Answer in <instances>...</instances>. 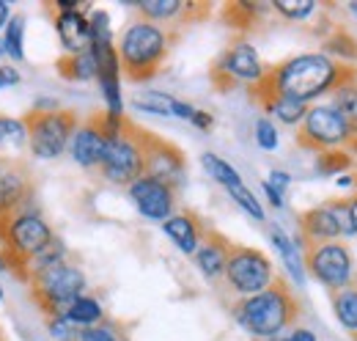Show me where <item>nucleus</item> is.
<instances>
[{
    "mask_svg": "<svg viewBox=\"0 0 357 341\" xmlns=\"http://www.w3.org/2000/svg\"><path fill=\"white\" fill-rule=\"evenodd\" d=\"M347 83H357V66L338 64L324 52H303L267 69V75L250 85V91H269L311 105L313 99L333 94Z\"/></svg>",
    "mask_w": 357,
    "mask_h": 341,
    "instance_id": "nucleus-1",
    "label": "nucleus"
},
{
    "mask_svg": "<svg viewBox=\"0 0 357 341\" xmlns=\"http://www.w3.org/2000/svg\"><path fill=\"white\" fill-rule=\"evenodd\" d=\"M234 319L253 336V339H275L289 331L300 317V303L291 286L278 275V281L259 295L239 298L234 303Z\"/></svg>",
    "mask_w": 357,
    "mask_h": 341,
    "instance_id": "nucleus-2",
    "label": "nucleus"
},
{
    "mask_svg": "<svg viewBox=\"0 0 357 341\" xmlns=\"http://www.w3.org/2000/svg\"><path fill=\"white\" fill-rule=\"evenodd\" d=\"M116 52H119L121 75L132 83H146L165 64V58L171 52V34L157 22L135 20L121 34Z\"/></svg>",
    "mask_w": 357,
    "mask_h": 341,
    "instance_id": "nucleus-3",
    "label": "nucleus"
},
{
    "mask_svg": "<svg viewBox=\"0 0 357 341\" xmlns=\"http://www.w3.org/2000/svg\"><path fill=\"white\" fill-rule=\"evenodd\" d=\"M52 237L55 234L50 223L33 210H17V212L0 217V256L6 261V270L28 281L31 259L39 251H45L52 242Z\"/></svg>",
    "mask_w": 357,
    "mask_h": 341,
    "instance_id": "nucleus-4",
    "label": "nucleus"
},
{
    "mask_svg": "<svg viewBox=\"0 0 357 341\" xmlns=\"http://www.w3.org/2000/svg\"><path fill=\"white\" fill-rule=\"evenodd\" d=\"M146 135L149 129H140L130 119L119 135L105 140V154L99 163V173L110 184H132L135 179L143 176V163H146Z\"/></svg>",
    "mask_w": 357,
    "mask_h": 341,
    "instance_id": "nucleus-5",
    "label": "nucleus"
},
{
    "mask_svg": "<svg viewBox=\"0 0 357 341\" xmlns=\"http://www.w3.org/2000/svg\"><path fill=\"white\" fill-rule=\"evenodd\" d=\"M28 284H31V300L47 317L63 314L80 295H86V286H89L86 273L72 261L50 267L45 273L33 275Z\"/></svg>",
    "mask_w": 357,
    "mask_h": 341,
    "instance_id": "nucleus-6",
    "label": "nucleus"
},
{
    "mask_svg": "<svg viewBox=\"0 0 357 341\" xmlns=\"http://www.w3.org/2000/svg\"><path fill=\"white\" fill-rule=\"evenodd\" d=\"M22 124L28 129V152L39 160H55L63 152H69V140L77 129V113L58 108L50 113L31 110L22 116Z\"/></svg>",
    "mask_w": 357,
    "mask_h": 341,
    "instance_id": "nucleus-7",
    "label": "nucleus"
},
{
    "mask_svg": "<svg viewBox=\"0 0 357 341\" xmlns=\"http://www.w3.org/2000/svg\"><path fill=\"white\" fill-rule=\"evenodd\" d=\"M223 281L234 295L250 298L272 286L278 281V273H275L272 259L264 251L250 248V245H231Z\"/></svg>",
    "mask_w": 357,
    "mask_h": 341,
    "instance_id": "nucleus-8",
    "label": "nucleus"
},
{
    "mask_svg": "<svg viewBox=\"0 0 357 341\" xmlns=\"http://www.w3.org/2000/svg\"><path fill=\"white\" fill-rule=\"evenodd\" d=\"M300 248H303L305 270L330 292H338V289L357 284L355 259L344 242H338V240L335 242H311V245H300Z\"/></svg>",
    "mask_w": 357,
    "mask_h": 341,
    "instance_id": "nucleus-9",
    "label": "nucleus"
},
{
    "mask_svg": "<svg viewBox=\"0 0 357 341\" xmlns=\"http://www.w3.org/2000/svg\"><path fill=\"white\" fill-rule=\"evenodd\" d=\"M352 135H355L352 127L338 116L333 105H308V113L297 127V143L319 154V152L349 146Z\"/></svg>",
    "mask_w": 357,
    "mask_h": 341,
    "instance_id": "nucleus-10",
    "label": "nucleus"
},
{
    "mask_svg": "<svg viewBox=\"0 0 357 341\" xmlns=\"http://www.w3.org/2000/svg\"><path fill=\"white\" fill-rule=\"evenodd\" d=\"M267 75V66L261 64L256 47L248 42H236L218 58L212 69V80L220 91H228L234 85H256Z\"/></svg>",
    "mask_w": 357,
    "mask_h": 341,
    "instance_id": "nucleus-11",
    "label": "nucleus"
},
{
    "mask_svg": "<svg viewBox=\"0 0 357 341\" xmlns=\"http://www.w3.org/2000/svg\"><path fill=\"white\" fill-rule=\"evenodd\" d=\"M300 231L305 237V245L311 242H335L341 237H352V220L347 201H330L319 204L308 212L300 215Z\"/></svg>",
    "mask_w": 357,
    "mask_h": 341,
    "instance_id": "nucleus-12",
    "label": "nucleus"
},
{
    "mask_svg": "<svg viewBox=\"0 0 357 341\" xmlns=\"http://www.w3.org/2000/svg\"><path fill=\"white\" fill-rule=\"evenodd\" d=\"M184 154L171 140H162L157 135H146V163H143V176H151L162 184H171L176 190L184 179Z\"/></svg>",
    "mask_w": 357,
    "mask_h": 341,
    "instance_id": "nucleus-13",
    "label": "nucleus"
},
{
    "mask_svg": "<svg viewBox=\"0 0 357 341\" xmlns=\"http://www.w3.org/2000/svg\"><path fill=\"white\" fill-rule=\"evenodd\" d=\"M130 198L135 210L143 215L146 220H168L176 210V190L171 184H162L151 176H140L130 184Z\"/></svg>",
    "mask_w": 357,
    "mask_h": 341,
    "instance_id": "nucleus-14",
    "label": "nucleus"
},
{
    "mask_svg": "<svg viewBox=\"0 0 357 341\" xmlns=\"http://www.w3.org/2000/svg\"><path fill=\"white\" fill-rule=\"evenodd\" d=\"M33 196V179L31 170L22 160L17 163H3L0 170V217L17 212V210H31L28 201Z\"/></svg>",
    "mask_w": 357,
    "mask_h": 341,
    "instance_id": "nucleus-15",
    "label": "nucleus"
},
{
    "mask_svg": "<svg viewBox=\"0 0 357 341\" xmlns=\"http://www.w3.org/2000/svg\"><path fill=\"white\" fill-rule=\"evenodd\" d=\"M105 132L99 127V116H91L83 124H77L72 140H69V154L72 160L86 170L99 168L102 154H105Z\"/></svg>",
    "mask_w": 357,
    "mask_h": 341,
    "instance_id": "nucleus-16",
    "label": "nucleus"
},
{
    "mask_svg": "<svg viewBox=\"0 0 357 341\" xmlns=\"http://www.w3.org/2000/svg\"><path fill=\"white\" fill-rule=\"evenodd\" d=\"M231 245H234V242H231L228 237H223L220 231L206 228V234H204L198 251L192 254L204 278H209V281H220V278H223L225 261H228V254H231Z\"/></svg>",
    "mask_w": 357,
    "mask_h": 341,
    "instance_id": "nucleus-17",
    "label": "nucleus"
},
{
    "mask_svg": "<svg viewBox=\"0 0 357 341\" xmlns=\"http://www.w3.org/2000/svg\"><path fill=\"white\" fill-rule=\"evenodd\" d=\"M55 31H58V39H61V47L66 50V55L91 50V25L83 8L55 14Z\"/></svg>",
    "mask_w": 357,
    "mask_h": 341,
    "instance_id": "nucleus-18",
    "label": "nucleus"
},
{
    "mask_svg": "<svg viewBox=\"0 0 357 341\" xmlns=\"http://www.w3.org/2000/svg\"><path fill=\"white\" fill-rule=\"evenodd\" d=\"M162 231L174 240L181 254L192 256L198 251L204 234H206V226L201 223V217L192 212H174L168 220H162Z\"/></svg>",
    "mask_w": 357,
    "mask_h": 341,
    "instance_id": "nucleus-19",
    "label": "nucleus"
},
{
    "mask_svg": "<svg viewBox=\"0 0 357 341\" xmlns=\"http://www.w3.org/2000/svg\"><path fill=\"white\" fill-rule=\"evenodd\" d=\"M250 96L267 110L272 113L280 124L286 127H300L305 113H308V105L297 102V99H289V96H280V94H269V91H250Z\"/></svg>",
    "mask_w": 357,
    "mask_h": 341,
    "instance_id": "nucleus-20",
    "label": "nucleus"
},
{
    "mask_svg": "<svg viewBox=\"0 0 357 341\" xmlns=\"http://www.w3.org/2000/svg\"><path fill=\"white\" fill-rule=\"evenodd\" d=\"M28 149V129L22 119L0 116V163H17Z\"/></svg>",
    "mask_w": 357,
    "mask_h": 341,
    "instance_id": "nucleus-21",
    "label": "nucleus"
},
{
    "mask_svg": "<svg viewBox=\"0 0 357 341\" xmlns=\"http://www.w3.org/2000/svg\"><path fill=\"white\" fill-rule=\"evenodd\" d=\"M269 237H272V242H275V248H278V254L283 259V267H286V273L291 275V281L297 284V286H303L305 284V261H303V248L283 231V228H272L269 231Z\"/></svg>",
    "mask_w": 357,
    "mask_h": 341,
    "instance_id": "nucleus-22",
    "label": "nucleus"
},
{
    "mask_svg": "<svg viewBox=\"0 0 357 341\" xmlns=\"http://www.w3.org/2000/svg\"><path fill=\"white\" fill-rule=\"evenodd\" d=\"M55 66H58L61 78H66V80H72V83L96 80V58H93L91 50L77 52V55H63V58H58Z\"/></svg>",
    "mask_w": 357,
    "mask_h": 341,
    "instance_id": "nucleus-23",
    "label": "nucleus"
},
{
    "mask_svg": "<svg viewBox=\"0 0 357 341\" xmlns=\"http://www.w3.org/2000/svg\"><path fill=\"white\" fill-rule=\"evenodd\" d=\"M135 6H137L140 20H149V22H168L192 8L184 0H135Z\"/></svg>",
    "mask_w": 357,
    "mask_h": 341,
    "instance_id": "nucleus-24",
    "label": "nucleus"
},
{
    "mask_svg": "<svg viewBox=\"0 0 357 341\" xmlns=\"http://www.w3.org/2000/svg\"><path fill=\"white\" fill-rule=\"evenodd\" d=\"M63 317L75 325V328H93V325H99L102 322V317H105V311H102V303L96 298H91V295H80V298L75 300L66 311H63Z\"/></svg>",
    "mask_w": 357,
    "mask_h": 341,
    "instance_id": "nucleus-25",
    "label": "nucleus"
},
{
    "mask_svg": "<svg viewBox=\"0 0 357 341\" xmlns=\"http://www.w3.org/2000/svg\"><path fill=\"white\" fill-rule=\"evenodd\" d=\"M330 300H333L335 319L349 333H357V284L355 286H347V289H338V292H330Z\"/></svg>",
    "mask_w": 357,
    "mask_h": 341,
    "instance_id": "nucleus-26",
    "label": "nucleus"
},
{
    "mask_svg": "<svg viewBox=\"0 0 357 341\" xmlns=\"http://www.w3.org/2000/svg\"><path fill=\"white\" fill-rule=\"evenodd\" d=\"M324 55H330L338 64L357 66V39L352 34H347L344 28H338L335 34H330L324 39Z\"/></svg>",
    "mask_w": 357,
    "mask_h": 341,
    "instance_id": "nucleus-27",
    "label": "nucleus"
},
{
    "mask_svg": "<svg viewBox=\"0 0 357 341\" xmlns=\"http://www.w3.org/2000/svg\"><path fill=\"white\" fill-rule=\"evenodd\" d=\"M176 102V96H171L165 91H140L132 99V108L143 110V113H154V116H174Z\"/></svg>",
    "mask_w": 357,
    "mask_h": 341,
    "instance_id": "nucleus-28",
    "label": "nucleus"
},
{
    "mask_svg": "<svg viewBox=\"0 0 357 341\" xmlns=\"http://www.w3.org/2000/svg\"><path fill=\"white\" fill-rule=\"evenodd\" d=\"M3 50L11 61H22L25 58V17L22 14H11L6 22V34H3Z\"/></svg>",
    "mask_w": 357,
    "mask_h": 341,
    "instance_id": "nucleus-29",
    "label": "nucleus"
},
{
    "mask_svg": "<svg viewBox=\"0 0 357 341\" xmlns=\"http://www.w3.org/2000/svg\"><path fill=\"white\" fill-rule=\"evenodd\" d=\"M201 166L204 170L218 182V184H223L225 190L228 187H236V184H242V176H239V170L234 168L231 163H225L223 157H218V154H212V152H206V154H201Z\"/></svg>",
    "mask_w": 357,
    "mask_h": 341,
    "instance_id": "nucleus-30",
    "label": "nucleus"
},
{
    "mask_svg": "<svg viewBox=\"0 0 357 341\" xmlns=\"http://www.w3.org/2000/svg\"><path fill=\"white\" fill-rule=\"evenodd\" d=\"M338 116L352 127V132H357V83H347L341 88L333 91V102H330Z\"/></svg>",
    "mask_w": 357,
    "mask_h": 341,
    "instance_id": "nucleus-31",
    "label": "nucleus"
},
{
    "mask_svg": "<svg viewBox=\"0 0 357 341\" xmlns=\"http://www.w3.org/2000/svg\"><path fill=\"white\" fill-rule=\"evenodd\" d=\"M66 245L58 240V237H52V242L47 245L45 251H39V254L31 259V264H28V281L33 278V275H39V273H45L50 267H55V264H63L66 261Z\"/></svg>",
    "mask_w": 357,
    "mask_h": 341,
    "instance_id": "nucleus-32",
    "label": "nucleus"
},
{
    "mask_svg": "<svg viewBox=\"0 0 357 341\" xmlns=\"http://www.w3.org/2000/svg\"><path fill=\"white\" fill-rule=\"evenodd\" d=\"M355 157L347 152V149H330V152H319L316 154V173L321 176H335V173H347L352 168Z\"/></svg>",
    "mask_w": 357,
    "mask_h": 341,
    "instance_id": "nucleus-33",
    "label": "nucleus"
},
{
    "mask_svg": "<svg viewBox=\"0 0 357 341\" xmlns=\"http://www.w3.org/2000/svg\"><path fill=\"white\" fill-rule=\"evenodd\" d=\"M228 196L236 201V207H242L245 212L250 215L253 220H261L264 223V217H267V212H264V207H261V201L256 198V193L242 182V184H236V187H228Z\"/></svg>",
    "mask_w": 357,
    "mask_h": 341,
    "instance_id": "nucleus-34",
    "label": "nucleus"
},
{
    "mask_svg": "<svg viewBox=\"0 0 357 341\" xmlns=\"http://www.w3.org/2000/svg\"><path fill=\"white\" fill-rule=\"evenodd\" d=\"M91 25V44H113V28H110V14L96 8L89 14Z\"/></svg>",
    "mask_w": 357,
    "mask_h": 341,
    "instance_id": "nucleus-35",
    "label": "nucleus"
},
{
    "mask_svg": "<svg viewBox=\"0 0 357 341\" xmlns=\"http://www.w3.org/2000/svg\"><path fill=\"white\" fill-rule=\"evenodd\" d=\"M272 8L286 20H308L316 11V3L313 0H275Z\"/></svg>",
    "mask_w": 357,
    "mask_h": 341,
    "instance_id": "nucleus-36",
    "label": "nucleus"
},
{
    "mask_svg": "<svg viewBox=\"0 0 357 341\" xmlns=\"http://www.w3.org/2000/svg\"><path fill=\"white\" fill-rule=\"evenodd\" d=\"M264 11V6L256 3H231L225 8V17L234 22V28H250V22Z\"/></svg>",
    "mask_w": 357,
    "mask_h": 341,
    "instance_id": "nucleus-37",
    "label": "nucleus"
},
{
    "mask_svg": "<svg viewBox=\"0 0 357 341\" xmlns=\"http://www.w3.org/2000/svg\"><path fill=\"white\" fill-rule=\"evenodd\" d=\"M47 331L52 341H77L80 328H75L63 314H55V317H47Z\"/></svg>",
    "mask_w": 357,
    "mask_h": 341,
    "instance_id": "nucleus-38",
    "label": "nucleus"
},
{
    "mask_svg": "<svg viewBox=\"0 0 357 341\" xmlns=\"http://www.w3.org/2000/svg\"><path fill=\"white\" fill-rule=\"evenodd\" d=\"M256 143L264 149V152H275L280 138H278V127L269 122V119H259L256 122Z\"/></svg>",
    "mask_w": 357,
    "mask_h": 341,
    "instance_id": "nucleus-39",
    "label": "nucleus"
},
{
    "mask_svg": "<svg viewBox=\"0 0 357 341\" xmlns=\"http://www.w3.org/2000/svg\"><path fill=\"white\" fill-rule=\"evenodd\" d=\"M77 341H121V339L116 336L113 328H107V325H93V328H83V331L77 333Z\"/></svg>",
    "mask_w": 357,
    "mask_h": 341,
    "instance_id": "nucleus-40",
    "label": "nucleus"
},
{
    "mask_svg": "<svg viewBox=\"0 0 357 341\" xmlns=\"http://www.w3.org/2000/svg\"><path fill=\"white\" fill-rule=\"evenodd\" d=\"M267 184L272 187V190H275V193L286 196V190H289V184H291V173H286V170H280V168L269 170Z\"/></svg>",
    "mask_w": 357,
    "mask_h": 341,
    "instance_id": "nucleus-41",
    "label": "nucleus"
},
{
    "mask_svg": "<svg viewBox=\"0 0 357 341\" xmlns=\"http://www.w3.org/2000/svg\"><path fill=\"white\" fill-rule=\"evenodd\" d=\"M190 124H195L198 129H212L215 119H212V113H209V110H198V108H195V113H192Z\"/></svg>",
    "mask_w": 357,
    "mask_h": 341,
    "instance_id": "nucleus-42",
    "label": "nucleus"
},
{
    "mask_svg": "<svg viewBox=\"0 0 357 341\" xmlns=\"http://www.w3.org/2000/svg\"><path fill=\"white\" fill-rule=\"evenodd\" d=\"M0 83H3V88L6 85H17L20 83V72L14 66H0Z\"/></svg>",
    "mask_w": 357,
    "mask_h": 341,
    "instance_id": "nucleus-43",
    "label": "nucleus"
},
{
    "mask_svg": "<svg viewBox=\"0 0 357 341\" xmlns=\"http://www.w3.org/2000/svg\"><path fill=\"white\" fill-rule=\"evenodd\" d=\"M289 341H316V333L308 331V328H294L289 333Z\"/></svg>",
    "mask_w": 357,
    "mask_h": 341,
    "instance_id": "nucleus-44",
    "label": "nucleus"
},
{
    "mask_svg": "<svg viewBox=\"0 0 357 341\" xmlns=\"http://www.w3.org/2000/svg\"><path fill=\"white\" fill-rule=\"evenodd\" d=\"M55 8H58V14H63V11H80L83 6H80L77 0H58Z\"/></svg>",
    "mask_w": 357,
    "mask_h": 341,
    "instance_id": "nucleus-45",
    "label": "nucleus"
},
{
    "mask_svg": "<svg viewBox=\"0 0 357 341\" xmlns=\"http://www.w3.org/2000/svg\"><path fill=\"white\" fill-rule=\"evenodd\" d=\"M264 193H267L269 204H272V207H275V210H280V207H283V196H280V193H275V190H272V187H269L267 182H264Z\"/></svg>",
    "mask_w": 357,
    "mask_h": 341,
    "instance_id": "nucleus-46",
    "label": "nucleus"
},
{
    "mask_svg": "<svg viewBox=\"0 0 357 341\" xmlns=\"http://www.w3.org/2000/svg\"><path fill=\"white\" fill-rule=\"evenodd\" d=\"M347 207H349V220H352V231L357 234V196L347 201Z\"/></svg>",
    "mask_w": 357,
    "mask_h": 341,
    "instance_id": "nucleus-47",
    "label": "nucleus"
},
{
    "mask_svg": "<svg viewBox=\"0 0 357 341\" xmlns=\"http://www.w3.org/2000/svg\"><path fill=\"white\" fill-rule=\"evenodd\" d=\"M8 17H11V8H8V3H6V0H0V28H6Z\"/></svg>",
    "mask_w": 357,
    "mask_h": 341,
    "instance_id": "nucleus-48",
    "label": "nucleus"
},
{
    "mask_svg": "<svg viewBox=\"0 0 357 341\" xmlns=\"http://www.w3.org/2000/svg\"><path fill=\"white\" fill-rule=\"evenodd\" d=\"M338 184H341V187H349V184H355V176H352V173H341Z\"/></svg>",
    "mask_w": 357,
    "mask_h": 341,
    "instance_id": "nucleus-49",
    "label": "nucleus"
},
{
    "mask_svg": "<svg viewBox=\"0 0 357 341\" xmlns=\"http://www.w3.org/2000/svg\"><path fill=\"white\" fill-rule=\"evenodd\" d=\"M349 152H352V157H357V132L352 135V140H349Z\"/></svg>",
    "mask_w": 357,
    "mask_h": 341,
    "instance_id": "nucleus-50",
    "label": "nucleus"
},
{
    "mask_svg": "<svg viewBox=\"0 0 357 341\" xmlns=\"http://www.w3.org/2000/svg\"><path fill=\"white\" fill-rule=\"evenodd\" d=\"M0 58H6V50H3V36H0Z\"/></svg>",
    "mask_w": 357,
    "mask_h": 341,
    "instance_id": "nucleus-51",
    "label": "nucleus"
},
{
    "mask_svg": "<svg viewBox=\"0 0 357 341\" xmlns=\"http://www.w3.org/2000/svg\"><path fill=\"white\" fill-rule=\"evenodd\" d=\"M349 8H352V14H357V3H349Z\"/></svg>",
    "mask_w": 357,
    "mask_h": 341,
    "instance_id": "nucleus-52",
    "label": "nucleus"
},
{
    "mask_svg": "<svg viewBox=\"0 0 357 341\" xmlns=\"http://www.w3.org/2000/svg\"><path fill=\"white\" fill-rule=\"evenodd\" d=\"M0 270H6V261H3V256H0Z\"/></svg>",
    "mask_w": 357,
    "mask_h": 341,
    "instance_id": "nucleus-53",
    "label": "nucleus"
},
{
    "mask_svg": "<svg viewBox=\"0 0 357 341\" xmlns=\"http://www.w3.org/2000/svg\"><path fill=\"white\" fill-rule=\"evenodd\" d=\"M0 303H3V286H0Z\"/></svg>",
    "mask_w": 357,
    "mask_h": 341,
    "instance_id": "nucleus-54",
    "label": "nucleus"
},
{
    "mask_svg": "<svg viewBox=\"0 0 357 341\" xmlns=\"http://www.w3.org/2000/svg\"><path fill=\"white\" fill-rule=\"evenodd\" d=\"M352 176H355V184H357V173H352Z\"/></svg>",
    "mask_w": 357,
    "mask_h": 341,
    "instance_id": "nucleus-55",
    "label": "nucleus"
},
{
    "mask_svg": "<svg viewBox=\"0 0 357 341\" xmlns=\"http://www.w3.org/2000/svg\"><path fill=\"white\" fill-rule=\"evenodd\" d=\"M352 336H355V341H357V333H352Z\"/></svg>",
    "mask_w": 357,
    "mask_h": 341,
    "instance_id": "nucleus-56",
    "label": "nucleus"
},
{
    "mask_svg": "<svg viewBox=\"0 0 357 341\" xmlns=\"http://www.w3.org/2000/svg\"><path fill=\"white\" fill-rule=\"evenodd\" d=\"M278 341H289V339H278Z\"/></svg>",
    "mask_w": 357,
    "mask_h": 341,
    "instance_id": "nucleus-57",
    "label": "nucleus"
},
{
    "mask_svg": "<svg viewBox=\"0 0 357 341\" xmlns=\"http://www.w3.org/2000/svg\"><path fill=\"white\" fill-rule=\"evenodd\" d=\"M0 170H3V163H0Z\"/></svg>",
    "mask_w": 357,
    "mask_h": 341,
    "instance_id": "nucleus-58",
    "label": "nucleus"
}]
</instances>
